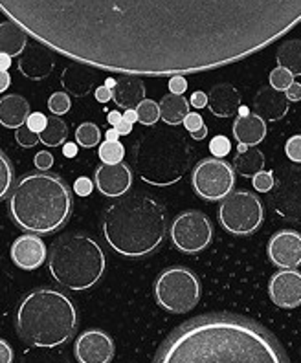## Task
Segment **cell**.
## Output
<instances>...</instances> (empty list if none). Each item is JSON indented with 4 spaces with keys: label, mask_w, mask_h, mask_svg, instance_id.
Returning a JSON list of instances; mask_svg holds the SVG:
<instances>
[{
    "label": "cell",
    "mask_w": 301,
    "mask_h": 363,
    "mask_svg": "<svg viewBox=\"0 0 301 363\" xmlns=\"http://www.w3.org/2000/svg\"><path fill=\"white\" fill-rule=\"evenodd\" d=\"M112 99V90L109 89V86H99V89H96V101L98 103H109Z\"/></svg>",
    "instance_id": "c3c4849f"
},
{
    "label": "cell",
    "mask_w": 301,
    "mask_h": 363,
    "mask_svg": "<svg viewBox=\"0 0 301 363\" xmlns=\"http://www.w3.org/2000/svg\"><path fill=\"white\" fill-rule=\"evenodd\" d=\"M0 363H13V349L4 340H0Z\"/></svg>",
    "instance_id": "f6af8a7d"
},
{
    "label": "cell",
    "mask_w": 301,
    "mask_h": 363,
    "mask_svg": "<svg viewBox=\"0 0 301 363\" xmlns=\"http://www.w3.org/2000/svg\"><path fill=\"white\" fill-rule=\"evenodd\" d=\"M268 81H270L272 89L285 92V90H287L288 86L294 83V76L287 70V68L278 67L270 72V77H268Z\"/></svg>",
    "instance_id": "e575fe53"
},
{
    "label": "cell",
    "mask_w": 301,
    "mask_h": 363,
    "mask_svg": "<svg viewBox=\"0 0 301 363\" xmlns=\"http://www.w3.org/2000/svg\"><path fill=\"white\" fill-rule=\"evenodd\" d=\"M9 215L28 233L50 235L61 230L72 213V193L55 174H24L8 200Z\"/></svg>",
    "instance_id": "277c9868"
},
{
    "label": "cell",
    "mask_w": 301,
    "mask_h": 363,
    "mask_svg": "<svg viewBox=\"0 0 301 363\" xmlns=\"http://www.w3.org/2000/svg\"><path fill=\"white\" fill-rule=\"evenodd\" d=\"M190 134H191V138H193V140L200 142V140H204V138L208 136V127H206V125H202L200 129L193 130V133H190Z\"/></svg>",
    "instance_id": "db71d44e"
},
{
    "label": "cell",
    "mask_w": 301,
    "mask_h": 363,
    "mask_svg": "<svg viewBox=\"0 0 301 363\" xmlns=\"http://www.w3.org/2000/svg\"><path fill=\"white\" fill-rule=\"evenodd\" d=\"M13 187V165L8 156L0 151V200H4Z\"/></svg>",
    "instance_id": "d6a6232c"
},
{
    "label": "cell",
    "mask_w": 301,
    "mask_h": 363,
    "mask_svg": "<svg viewBox=\"0 0 301 363\" xmlns=\"http://www.w3.org/2000/svg\"><path fill=\"white\" fill-rule=\"evenodd\" d=\"M208 106L212 114L217 118H231L239 112V90L230 83L215 84L208 94Z\"/></svg>",
    "instance_id": "ffe728a7"
},
{
    "label": "cell",
    "mask_w": 301,
    "mask_h": 363,
    "mask_svg": "<svg viewBox=\"0 0 301 363\" xmlns=\"http://www.w3.org/2000/svg\"><path fill=\"white\" fill-rule=\"evenodd\" d=\"M94 186L106 199H120L133 186V171L127 164H102L94 173Z\"/></svg>",
    "instance_id": "9a60e30c"
},
{
    "label": "cell",
    "mask_w": 301,
    "mask_h": 363,
    "mask_svg": "<svg viewBox=\"0 0 301 363\" xmlns=\"http://www.w3.org/2000/svg\"><path fill=\"white\" fill-rule=\"evenodd\" d=\"M94 81H96V76H94L92 68L80 65V62H77V67L65 68L61 76L62 89H65V92L74 96V98L87 96L92 90Z\"/></svg>",
    "instance_id": "cb8c5ba5"
},
{
    "label": "cell",
    "mask_w": 301,
    "mask_h": 363,
    "mask_svg": "<svg viewBox=\"0 0 301 363\" xmlns=\"http://www.w3.org/2000/svg\"><path fill=\"white\" fill-rule=\"evenodd\" d=\"M270 206L281 218L301 222V164L279 171L272 187Z\"/></svg>",
    "instance_id": "7c38bea8"
},
{
    "label": "cell",
    "mask_w": 301,
    "mask_h": 363,
    "mask_svg": "<svg viewBox=\"0 0 301 363\" xmlns=\"http://www.w3.org/2000/svg\"><path fill=\"white\" fill-rule=\"evenodd\" d=\"M114 84H116V79H112V77H109V79L105 81V86H109V89H114Z\"/></svg>",
    "instance_id": "680465c9"
},
{
    "label": "cell",
    "mask_w": 301,
    "mask_h": 363,
    "mask_svg": "<svg viewBox=\"0 0 301 363\" xmlns=\"http://www.w3.org/2000/svg\"><path fill=\"white\" fill-rule=\"evenodd\" d=\"M285 96H287L288 101H301V84L294 81V83L285 90Z\"/></svg>",
    "instance_id": "7dc6e473"
},
{
    "label": "cell",
    "mask_w": 301,
    "mask_h": 363,
    "mask_svg": "<svg viewBox=\"0 0 301 363\" xmlns=\"http://www.w3.org/2000/svg\"><path fill=\"white\" fill-rule=\"evenodd\" d=\"M155 363H288L265 327L234 314L191 319L169 334Z\"/></svg>",
    "instance_id": "7a4b0ae2"
},
{
    "label": "cell",
    "mask_w": 301,
    "mask_h": 363,
    "mask_svg": "<svg viewBox=\"0 0 301 363\" xmlns=\"http://www.w3.org/2000/svg\"><path fill=\"white\" fill-rule=\"evenodd\" d=\"M136 114L138 123H142L143 127H153L160 120V105L156 101H153V99H143L136 106Z\"/></svg>",
    "instance_id": "1f68e13d"
},
{
    "label": "cell",
    "mask_w": 301,
    "mask_h": 363,
    "mask_svg": "<svg viewBox=\"0 0 301 363\" xmlns=\"http://www.w3.org/2000/svg\"><path fill=\"white\" fill-rule=\"evenodd\" d=\"M169 235H171L175 248L180 250L182 253H199L212 244V220L195 209L184 211L173 220Z\"/></svg>",
    "instance_id": "8fae6325"
},
{
    "label": "cell",
    "mask_w": 301,
    "mask_h": 363,
    "mask_svg": "<svg viewBox=\"0 0 301 363\" xmlns=\"http://www.w3.org/2000/svg\"><path fill=\"white\" fill-rule=\"evenodd\" d=\"M268 259L281 270L301 266V233L294 230H279L268 240Z\"/></svg>",
    "instance_id": "4fadbf2b"
},
{
    "label": "cell",
    "mask_w": 301,
    "mask_h": 363,
    "mask_svg": "<svg viewBox=\"0 0 301 363\" xmlns=\"http://www.w3.org/2000/svg\"><path fill=\"white\" fill-rule=\"evenodd\" d=\"M52 52L128 76L217 70L301 24V0H0Z\"/></svg>",
    "instance_id": "6da1fadb"
},
{
    "label": "cell",
    "mask_w": 301,
    "mask_h": 363,
    "mask_svg": "<svg viewBox=\"0 0 301 363\" xmlns=\"http://www.w3.org/2000/svg\"><path fill=\"white\" fill-rule=\"evenodd\" d=\"M209 151H212V155L215 156V158H224V156L230 155L231 151L230 140L226 136H222V134H219V136H215L212 142H209Z\"/></svg>",
    "instance_id": "8d00e7d4"
},
{
    "label": "cell",
    "mask_w": 301,
    "mask_h": 363,
    "mask_svg": "<svg viewBox=\"0 0 301 363\" xmlns=\"http://www.w3.org/2000/svg\"><path fill=\"white\" fill-rule=\"evenodd\" d=\"M18 72L31 81H43L52 74L55 61L50 52L40 46H26L24 52L18 55Z\"/></svg>",
    "instance_id": "ac0fdd59"
},
{
    "label": "cell",
    "mask_w": 301,
    "mask_h": 363,
    "mask_svg": "<svg viewBox=\"0 0 301 363\" xmlns=\"http://www.w3.org/2000/svg\"><path fill=\"white\" fill-rule=\"evenodd\" d=\"M121 118H124V112L118 111H109V114H106V121L111 123V127H116V125L120 123Z\"/></svg>",
    "instance_id": "816d5d0a"
},
{
    "label": "cell",
    "mask_w": 301,
    "mask_h": 363,
    "mask_svg": "<svg viewBox=\"0 0 301 363\" xmlns=\"http://www.w3.org/2000/svg\"><path fill=\"white\" fill-rule=\"evenodd\" d=\"M266 136V121L263 120L261 116L252 114H239V118L234 123V138L239 143L253 147L265 140Z\"/></svg>",
    "instance_id": "603a6c76"
},
{
    "label": "cell",
    "mask_w": 301,
    "mask_h": 363,
    "mask_svg": "<svg viewBox=\"0 0 301 363\" xmlns=\"http://www.w3.org/2000/svg\"><path fill=\"white\" fill-rule=\"evenodd\" d=\"M187 90V81L186 77L177 74V76L169 77V92L177 94V96H184V92Z\"/></svg>",
    "instance_id": "b9f144b4"
},
{
    "label": "cell",
    "mask_w": 301,
    "mask_h": 363,
    "mask_svg": "<svg viewBox=\"0 0 301 363\" xmlns=\"http://www.w3.org/2000/svg\"><path fill=\"white\" fill-rule=\"evenodd\" d=\"M75 143L84 149H92L102 143V130L96 123L84 121L75 129Z\"/></svg>",
    "instance_id": "f546056e"
},
{
    "label": "cell",
    "mask_w": 301,
    "mask_h": 363,
    "mask_svg": "<svg viewBox=\"0 0 301 363\" xmlns=\"http://www.w3.org/2000/svg\"><path fill=\"white\" fill-rule=\"evenodd\" d=\"M252 184L253 189H256L257 193H268V191H272V187H274L275 180L274 177H272V173L261 171V173H257L256 177H252Z\"/></svg>",
    "instance_id": "74e56055"
},
{
    "label": "cell",
    "mask_w": 301,
    "mask_h": 363,
    "mask_svg": "<svg viewBox=\"0 0 301 363\" xmlns=\"http://www.w3.org/2000/svg\"><path fill=\"white\" fill-rule=\"evenodd\" d=\"M15 140H17L18 145L24 147V149H31V147H35L37 143H40L39 133L31 130L26 123H24L23 127L15 129Z\"/></svg>",
    "instance_id": "d590c367"
},
{
    "label": "cell",
    "mask_w": 301,
    "mask_h": 363,
    "mask_svg": "<svg viewBox=\"0 0 301 363\" xmlns=\"http://www.w3.org/2000/svg\"><path fill=\"white\" fill-rule=\"evenodd\" d=\"M9 67H11V55L0 53V70H8Z\"/></svg>",
    "instance_id": "9f6ffc18"
},
{
    "label": "cell",
    "mask_w": 301,
    "mask_h": 363,
    "mask_svg": "<svg viewBox=\"0 0 301 363\" xmlns=\"http://www.w3.org/2000/svg\"><path fill=\"white\" fill-rule=\"evenodd\" d=\"M124 120H127L128 123H136L138 121V114H136V108H127V111L124 112Z\"/></svg>",
    "instance_id": "11a10c76"
},
{
    "label": "cell",
    "mask_w": 301,
    "mask_h": 363,
    "mask_svg": "<svg viewBox=\"0 0 301 363\" xmlns=\"http://www.w3.org/2000/svg\"><path fill=\"white\" fill-rule=\"evenodd\" d=\"M285 155L294 164H301V134L288 138L287 145H285Z\"/></svg>",
    "instance_id": "f35d334b"
},
{
    "label": "cell",
    "mask_w": 301,
    "mask_h": 363,
    "mask_svg": "<svg viewBox=\"0 0 301 363\" xmlns=\"http://www.w3.org/2000/svg\"><path fill=\"white\" fill-rule=\"evenodd\" d=\"M234 171L243 178H252L265 169V155L259 149H244L234 160Z\"/></svg>",
    "instance_id": "4316f807"
},
{
    "label": "cell",
    "mask_w": 301,
    "mask_h": 363,
    "mask_svg": "<svg viewBox=\"0 0 301 363\" xmlns=\"http://www.w3.org/2000/svg\"><path fill=\"white\" fill-rule=\"evenodd\" d=\"M190 105H193L195 108H204V106H208V94L204 92H193L190 98Z\"/></svg>",
    "instance_id": "bcb514c9"
},
{
    "label": "cell",
    "mask_w": 301,
    "mask_h": 363,
    "mask_svg": "<svg viewBox=\"0 0 301 363\" xmlns=\"http://www.w3.org/2000/svg\"><path fill=\"white\" fill-rule=\"evenodd\" d=\"M288 103L290 101L287 99L285 92L272 89V86H265L253 98V111L265 121H279L287 116Z\"/></svg>",
    "instance_id": "d6986e66"
},
{
    "label": "cell",
    "mask_w": 301,
    "mask_h": 363,
    "mask_svg": "<svg viewBox=\"0 0 301 363\" xmlns=\"http://www.w3.org/2000/svg\"><path fill=\"white\" fill-rule=\"evenodd\" d=\"M94 189V182L87 177H80L74 182V191L77 196H89Z\"/></svg>",
    "instance_id": "60d3db41"
},
{
    "label": "cell",
    "mask_w": 301,
    "mask_h": 363,
    "mask_svg": "<svg viewBox=\"0 0 301 363\" xmlns=\"http://www.w3.org/2000/svg\"><path fill=\"white\" fill-rule=\"evenodd\" d=\"M62 155L67 156V158H75L77 156V143H62Z\"/></svg>",
    "instance_id": "f907efd6"
},
{
    "label": "cell",
    "mask_w": 301,
    "mask_h": 363,
    "mask_svg": "<svg viewBox=\"0 0 301 363\" xmlns=\"http://www.w3.org/2000/svg\"><path fill=\"white\" fill-rule=\"evenodd\" d=\"M160 105V120L164 121L169 127H177V125L184 123V118L190 112V101L184 96H177V94L169 92L168 96L162 98Z\"/></svg>",
    "instance_id": "484cf974"
},
{
    "label": "cell",
    "mask_w": 301,
    "mask_h": 363,
    "mask_svg": "<svg viewBox=\"0 0 301 363\" xmlns=\"http://www.w3.org/2000/svg\"><path fill=\"white\" fill-rule=\"evenodd\" d=\"M77 325L70 297L53 288H39L24 297L17 308V328L23 340L37 349L65 345Z\"/></svg>",
    "instance_id": "5b68a950"
},
{
    "label": "cell",
    "mask_w": 301,
    "mask_h": 363,
    "mask_svg": "<svg viewBox=\"0 0 301 363\" xmlns=\"http://www.w3.org/2000/svg\"><path fill=\"white\" fill-rule=\"evenodd\" d=\"M105 252L89 235H70L53 244L48 257L52 279L62 288L83 292L98 284L105 274Z\"/></svg>",
    "instance_id": "52a82bcc"
},
{
    "label": "cell",
    "mask_w": 301,
    "mask_h": 363,
    "mask_svg": "<svg viewBox=\"0 0 301 363\" xmlns=\"http://www.w3.org/2000/svg\"><path fill=\"white\" fill-rule=\"evenodd\" d=\"M30 116V103L23 96L8 94L0 98V125L6 129H18Z\"/></svg>",
    "instance_id": "7402d4cb"
},
{
    "label": "cell",
    "mask_w": 301,
    "mask_h": 363,
    "mask_svg": "<svg viewBox=\"0 0 301 363\" xmlns=\"http://www.w3.org/2000/svg\"><path fill=\"white\" fill-rule=\"evenodd\" d=\"M248 106H239V114L243 116V114H248Z\"/></svg>",
    "instance_id": "91938a15"
},
{
    "label": "cell",
    "mask_w": 301,
    "mask_h": 363,
    "mask_svg": "<svg viewBox=\"0 0 301 363\" xmlns=\"http://www.w3.org/2000/svg\"><path fill=\"white\" fill-rule=\"evenodd\" d=\"M191 186L202 200L217 202L234 191L235 171L222 158H204L191 173Z\"/></svg>",
    "instance_id": "30bf717a"
},
{
    "label": "cell",
    "mask_w": 301,
    "mask_h": 363,
    "mask_svg": "<svg viewBox=\"0 0 301 363\" xmlns=\"http://www.w3.org/2000/svg\"><path fill=\"white\" fill-rule=\"evenodd\" d=\"M74 354L80 363H111L114 358V341L103 330H87L75 340Z\"/></svg>",
    "instance_id": "5bb4252c"
},
{
    "label": "cell",
    "mask_w": 301,
    "mask_h": 363,
    "mask_svg": "<svg viewBox=\"0 0 301 363\" xmlns=\"http://www.w3.org/2000/svg\"><path fill=\"white\" fill-rule=\"evenodd\" d=\"M202 125H204V120L199 112H187V116L184 118V127H186V130H190V133L200 129Z\"/></svg>",
    "instance_id": "ee69618b"
},
{
    "label": "cell",
    "mask_w": 301,
    "mask_h": 363,
    "mask_svg": "<svg viewBox=\"0 0 301 363\" xmlns=\"http://www.w3.org/2000/svg\"><path fill=\"white\" fill-rule=\"evenodd\" d=\"M191 165L186 136L173 129H153L134 147V171L150 186H175Z\"/></svg>",
    "instance_id": "8992f818"
},
{
    "label": "cell",
    "mask_w": 301,
    "mask_h": 363,
    "mask_svg": "<svg viewBox=\"0 0 301 363\" xmlns=\"http://www.w3.org/2000/svg\"><path fill=\"white\" fill-rule=\"evenodd\" d=\"M9 253H11L15 264L28 272L37 270L39 266H43V262L46 261V255H48L46 244L35 233L21 235L13 242Z\"/></svg>",
    "instance_id": "e0dca14e"
},
{
    "label": "cell",
    "mask_w": 301,
    "mask_h": 363,
    "mask_svg": "<svg viewBox=\"0 0 301 363\" xmlns=\"http://www.w3.org/2000/svg\"><path fill=\"white\" fill-rule=\"evenodd\" d=\"M72 108V98L68 92H53L48 99V111L53 116H65Z\"/></svg>",
    "instance_id": "836d02e7"
},
{
    "label": "cell",
    "mask_w": 301,
    "mask_h": 363,
    "mask_svg": "<svg viewBox=\"0 0 301 363\" xmlns=\"http://www.w3.org/2000/svg\"><path fill=\"white\" fill-rule=\"evenodd\" d=\"M114 129L118 130V134H120V136H127V134L133 133V123H128L127 120H124V118H121V121L116 125Z\"/></svg>",
    "instance_id": "681fc988"
},
{
    "label": "cell",
    "mask_w": 301,
    "mask_h": 363,
    "mask_svg": "<svg viewBox=\"0 0 301 363\" xmlns=\"http://www.w3.org/2000/svg\"><path fill=\"white\" fill-rule=\"evenodd\" d=\"M200 281L195 274L184 266L168 268L156 277L155 297L164 311L171 314H186L200 301Z\"/></svg>",
    "instance_id": "ba28073f"
},
{
    "label": "cell",
    "mask_w": 301,
    "mask_h": 363,
    "mask_svg": "<svg viewBox=\"0 0 301 363\" xmlns=\"http://www.w3.org/2000/svg\"><path fill=\"white\" fill-rule=\"evenodd\" d=\"M106 244L128 259L146 257L160 248L168 233L165 209L149 195L120 196L103 215Z\"/></svg>",
    "instance_id": "3957f363"
},
{
    "label": "cell",
    "mask_w": 301,
    "mask_h": 363,
    "mask_svg": "<svg viewBox=\"0 0 301 363\" xmlns=\"http://www.w3.org/2000/svg\"><path fill=\"white\" fill-rule=\"evenodd\" d=\"M46 123H48V118H46L43 112H30V116H28L26 120L28 127H30L31 130H35V133H40V130L45 129Z\"/></svg>",
    "instance_id": "ab89813d"
},
{
    "label": "cell",
    "mask_w": 301,
    "mask_h": 363,
    "mask_svg": "<svg viewBox=\"0 0 301 363\" xmlns=\"http://www.w3.org/2000/svg\"><path fill=\"white\" fill-rule=\"evenodd\" d=\"M143 99H146V84L142 81L128 74H124V77L116 79L114 89H112V101L116 103V106H120L124 111L136 108Z\"/></svg>",
    "instance_id": "44dd1931"
},
{
    "label": "cell",
    "mask_w": 301,
    "mask_h": 363,
    "mask_svg": "<svg viewBox=\"0 0 301 363\" xmlns=\"http://www.w3.org/2000/svg\"><path fill=\"white\" fill-rule=\"evenodd\" d=\"M9 84H11V77H9L8 70H0V92L8 90Z\"/></svg>",
    "instance_id": "f5cc1de1"
},
{
    "label": "cell",
    "mask_w": 301,
    "mask_h": 363,
    "mask_svg": "<svg viewBox=\"0 0 301 363\" xmlns=\"http://www.w3.org/2000/svg\"><path fill=\"white\" fill-rule=\"evenodd\" d=\"M105 140H111V142H118V140H120V134H118V130H116L114 127H112V129L106 130Z\"/></svg>",
    "instance_id": "6f0895ef"
},
{
    "label": "cell",
    "mask_w": 301,
    "mask_h": 363,
    "mask_svg": "<svg viewBox=\"0 0 301 363\" xmlns=\"http://www.w3.org/2000/svg\"><path fill=\"white\" fill-rule=\"evenodd\" d=\"M33 164L39 171H50L53 167V156L48 151H39L33 158Z\"/></svg>",
    "instance_id": "7bdbcfd3"
},
{
    "label": "cell",
    "mask_w": 301,
    "mask_h": 363,
    "mask_svg": "<svg viewBox=\"0 0 301 363\" xmlns=\"http://www.w3.org/2000/svg\"><path fill=\"white\" fill-rule=\"evenodd\" d=\"M268 296L279 308H296L301 305V272L281 270L272 275Z\"/></svg>",
    "instance_id": "2e32d148"
},
{
    "label": "cell",
    "mask_w": 301,
    "mask_h": 363,
    "mask_svg": "<svg viewBox=\"0 0 301 363\" xmlns=\"http://www.w3.org/2000/svg\"><path fill=\"white\" fill-rule=\"evenodd\" d=\"M278 67L287 68L294 77L301 76V40L290 39L285 40L275 53Z\"/></svg>",
    "instance_id": "83f0119b"
},
{
    "label": "cell",
    "mask_w": 301,
    "mask_h": 363,
    "mask_svg": "<svg viewBox=\"0 0 301 363\" xmlns=\"http://www.w3.org/2000/svg\"><path fill=\"white\" fill-rule=\"evenodd\" d=\"M265 218L261 200L250 191H235L224 196L219 208V222L228 233L246 237L259 230Z\"/></svg>",
    "instance_id": "9c48e42d"
},
{
    "label": "cell",
    "mask_w": 301,
    "mask_h": 363,
    "mask_svg": "<svg viewBox=\"0 0 301 363\" xmlns=\"http://www.w3.org/2000/svg\"><path fill=\"white\" fill-rule=\"evenodd\" d=\"M98 156L103 164H120V162H124L125 158L124 143L105 140V142L99 143Z\"/></svg>",
    "instance_id": "4dcf8cb0"
},
{
    "label": "cell",
    "mask_w": 301,
    "mask_h": 363,
    "mask_svg": "<svg viewBox=\"0 0 301 363\" xmlns=\"http://www.w3.org/2000/svg\"><path fill=\"white\" fill-rule=\"evenodd\" d=\"M40 142L48 147H59L67 142L68 138V127L67 123L59 118V116H53L48 118V123L46 127L39 133Z\"/></svg>",
    "instance_id": "f1b7e54d"
},
{
    "label": "cell",
    "mask_w": 301,
    "mask_h": 363,
    "mask_svg": "<svg viewBox=\"0 0 301 363\" xmlns=\"http://www.w3.org/2000/svg\"><path fill=\"white\" fill-rule=\"evenodd\" d=\"M28 46V33L15 23L0 24V53L18 57Z\"/></svg>",
    "instance_id": "d4e9b609"
}]
</instances>
